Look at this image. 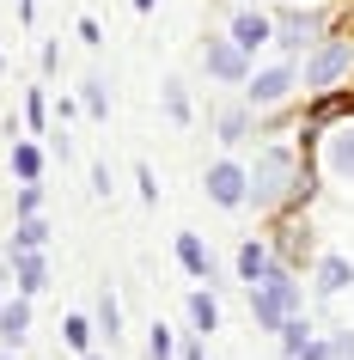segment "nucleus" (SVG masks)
Masks as SVG:
<instances>
[{"instance_id":"nucleus-22","label":"nucleus","mask_w":354,"mask_h":360,"mask_svg":"<svg viewBox=\"0 0 354 360\" xmlns=\"http://www.w3.org/2000/svg\"><path fill=\"white\" fill-rule=\"evenodd\" d=\"M61 336H68V348H86V342H92V323H86V318H68Z\"/></svg>"},{"instance_id":"nucleus-4","label":"nucleus","mask_w":354,"mask_h":360,"mask_svg":"<svg viewBox=\"0 0 354 360\" xmlns=\"http://www.w3.org/2000/svg\"><path fill=\"white\" fill-rule=\"evenodd\" d=\"M208 195H214L220 208H239V202H251V177H244L239 165H214L208 171Z\"/></svg>"},{"instance_id":"nucleus-2","label":"nucleus","mask_w":354,"mask_h":360,"mask_svg":"<svg viewBox=\"0 0 354 360\" xmlns=\"http://www.w3.org/2000/svg\"><path fill=\"white\" fill-rule=\"evenodd\" d=\"M287 190H293V153H281V147L257 153V165H251V202L257 208H275Z\"/></svg>"},{"instance_id":"nucleus-27","label":"nucleus","mask_w":354,"mask_h":360,"mask_svg":"<svg viewBox=\"0 0 354 360\" xmlns=\"http://www.w3.org/2000/svg\"><path fill=\"white\" fill-rule=\"evenodd\" d=\"M86 360H92V354H86Z\"/></svg>"},{"instance_id":"nucleus-17","label":"nucleus","mask_w":354,"mask_h":360,"mask_svg":"<svg viewBox=\"0 0 354 360\" xmlns=\"http://www.w3.org/2000/svg\"><path fill=\"white\" fill-rule=\"evenodd\" d=\"M13 171H19V177H37V171H43V153L31 147V141H19V147H13Z\"/></svg>"},{"instance_id":"nucleus-9","label":"nucleus","mask_w":354,"mask_h":360,"mask_svg":"<svg viewBox=\"0 0 354 360\" xmlns=\"http://www.w3.org/2000/svg\"><path fill=\"white\" fill-rule=\"evenodd\" d=\"M177 263H184L196 281H208V250H202V238H196V232H184V238H177Z\"/></svg>"},{"instance_id":"nucleus-10","label":"nucleus","mask_w":354,"mask_h":360,"mask_svg":"<svg viewBox=\"0 0 354 360\" xmlns=\"http://www.w3.org/2000/svg\"><path fill=\"white\" fill-rule=\"evenodd\" d=\"M348 281H354V269L342 263V257H324V263H317V287H324V293H342Z\"/></svg>"},{"instance_id":"nucleus-24","label":"nucleus","mask_w":354,"mask_h":360,"mask_svg":"<svg viewBox=\"0 0 354 360\" xmlns=\"http://www.w3.org/2000/svg\"><path fill=\"white\" fill-rule=\"evenodd\" d=\"M330 348H336V354H342V360H354V336H336Z\"/></svg>"},{"instance_id":"nucleus-6","label":"nucleus","mask_w":354,"mask_h":360,"mask_svg":"<svg viewBox=\"0 0 354 360\" xmlns=\"http://www.w3.org/2000/svg\"><path fill=\"white\" fill-rule=\"evenodd\" d=\"M275 37V25L263 19V13H239V19H232V43H239V49H257V43H269Z\"/></svg>"},{"instance_id":"nucleus-12","label":"nucleus","mask_w":354,"mask_h":360,"mask_svg":"<svg viewBox=\"0 0 354 360\" xmlns=\"http://www.w3.org/2000/svg\"><path fill=\"white\" fill-rule=\"evenodd\" d=\"M269 269H275V263H269V250H263V245H244L239 250V275H244V281H263Z\"/></svg>"},{"instance_id":"nucleus-14","label":"nucleus","mask_w":354,"mask_h":360,"mask_svg":"<svg viewBox=\"0 0 354 360\" xmlns=\"http://www.w3.org/2000/svg\"><path fill=\"white\" fill-rule=\"evenodd\" d=\"M43 238H49V226H43L37 214H25V226H19V238H13V250H43Z\"/></svg>"},{"instance_id":"nucleus-1","label":"nucleus","mask_w":354,"mask_h":360,"mask_svg":"<svg viewBox=\"0 0 354 360\" xmlns=\"http://www.w3.org/2000/svg\"><path fill=\"white\" fill-rule=\"evenodd\" d=\"M293 305H299V287H293V275L269 269L263 281H251V311H257V330H281Z\"/></svg>"},{"instance_id":"nucleus-26","label":"nucleus","mask_w":354,"mask_h":360,"mask_svg":"<svg viewBox=\"0 0 354 360\" xmlns=\"http://www.w3.org/2000/svg\"><path fill=\"white\" fill-rule=\"evenodd\" d=\"M134 6H141V13H147V6H153V0H134Z\"/></svg>"},{"instance_id":"nucleus-8","label":"nucleus","mask_w":354,"mask_h":360,"mask_svg":"<svg viewBox=\"0 0 354 360\" xmlns=\"http://www.w3.org/2000/svg\"><path fill=\"white\" fill-rule=\"evenodd\" d=\"M13 269H19V287H25V293L49 287V275H43V257H37V250H13Z\"/></svg>"},{"instance_id":"nucleus-3","label":"nucleus","mask_w":354,"mask_h":360,"mask_svg":"<svg viewBox=\"0 0 354 360\" xmlns=\"http://www.w3.org/2000/svg\"><path fill=\"white\" fill-rule=\"evenodd\" d=\"M348 61H354V43H342V37L317 43V56L305 61V86H312V92H324V86H336V79L348 74Z\"/></svg>"},{"instance_id":"nucleus-11","label":"nucleus","mask_w":354,"mask_h":360,"mask_svg":"<svg viewBox=\"0 0 354 360\" xmlns=\"http://www.w3.org/2000/svg\"><path fill=\"white\" fill-rule=\"evenodd\" d=\"M330 171H336V177H354V129L348 134H330Z\"/></svg>"},{"instance_id":"nucleus-7","label":"nucleus","mask_w":354,"mask_h":360,"mask_svg":"<svg viewBox=\"0 0 354 360\" xmlns=\"http://www.w3.org/2000/svg\"><path fill=\"white\" fill-rule=\"evenodd\" d=\"M287 86H293V74H287V68H269V74L251 79V104H281Z\"/></svg>"},{"instance_id":"nucleus-5","label":"nucleus","mask_w":354,"mask_h":360,"mask_svg":"<svg viewBox=\"0 0 354 360\" xmlns=\"http://www.w3.org/2000/svg\"><path fill=\"white\" fill-rule=\"evenodd\" d=\"M202 61H208V74H214V79H226V86H239V79H244V49H239V43H220V37H208Z\"/></svg>"},{"instance_id":"nucleus-23","label":"nucleus","mask_w":354,"mask_h":360,"mask_svg":"<svg viewBox=\"0 0 354 360\" xmlns=\"http://www.w3.org/2000/svg\"><path fill=\"white\" fill-rule=\"evenodd\" d=\"M153 360H171V330H153Z\"/></svg>"},{"instance_id":"nucleus-16","label":"nucleus","mask_w":354,"mask_h":360,"mask_svg":"<svg viewBox=\"0 0 354 360\" xmlns=\"http://www.w3.org/2000/svg\"><path fill=\"white\" fill-rule=\"evenodd\" d=\"M189 318H196V330H202V336H208V330L220 323V305L208 300V293H196V300H189Z\"/></svg>"},{"instance_id":"nucleus-13","label":"nucleus","mask_w":354,"mask_h":360,"mask_svg":"<svg viewBox=\"0 0 354 360\" xmlns=\"http://www.w3.org/2000/svg\"><path fill=\"white\" fill-rule=\"evenodd\" d=\"M354 110V92H336V98H317V110H312V129H324V122H336V116H348Z\"/></svg>"},{"instance_id":"nucleus-19","label":"nucleus","mask_w":354,"mask_h":360,"mask_svg":"<svg viewBox=\"0 0 354 360\" xmlns=\"http://www.w3.org/2000/svg\"><path fill=\"white\" fill-rule=\"evenodd\" d=\"M86 110H92L98 122L110 116V98H104V79H86Z\"/></svg>"},{"instance_id":"nucleus-20","label":"nucleus","mask_w":354,"mask_h":360,"mask_svg":"<svg viewBox=\"0 0 354 360\" xmlns=\"http://www.w3.org/2000/svg\"><path fill=\"white\" fill-rule=\"evenodd\" d=\"M98 323H104V336L116 342V330H122V311H116V300H110V293L98 300Z\"/></svg>"},{"instance_id":"nucleus-21","label":"nucleus","mask_w":354,"mask_h":360,"mask_svg":"<svg viewBox=\"0 0 354 360\" xmlns=\"http://www.w3.org/2000/svg\"><path fill=\"white\" fill-rule=\"evenodd\" d=\"M165 110L177 116V122L189 116V98H184V86H177V79H165Z\"/></svg>"},{"instance_id":"nucleus-18","label":"nucleus","mask_w":354,"mask_h":360,"mask_svg":"<svg viewBox=\"0 0 354 360\" xmlns=\"http://www.w3.org/2000/svg\"><path fill=\"white\" fill-rule=\"evenodd\" d=\"M312 31H317V19H281V43H312Z\"/></svg>"},{"instance_id":"nucleus-25","label":"nucleus","mask_w":354,"mask_h":360,"mask_svg":"<svg viewBox=\"0 0 354 360\" xmlns=\"http://www.w3.org/2000/svg\"><path fill=\"white\" fill-rule=\"evenodd\" d=\"M184 360H202V348H189V354H184Z\"/></svg>"},{"instance_id":"nucleus-15","label":"nucleus","mask_w":354,"mask_h":360,"mask_svg":"<svg viewBox=\"0 0 354 360\" xmlns=\"http://www.w3.org/2000/svg\"><path fill=\"white\" fill-rule=\"evenodd\" d=\"M25 323H31V311H25V305L13 300L6 311H0V336H6V342H19V336H25Z\"/></svg>"}]
</instances>
